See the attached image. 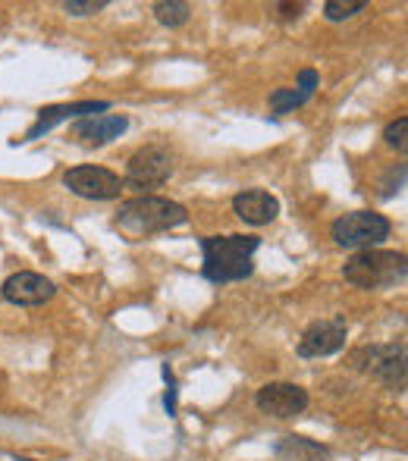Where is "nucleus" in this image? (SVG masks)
Masks as SVG:
<instances>
[{"mask_svg": "<svg viewBox=\"0 0 408 461\" xmlns=\"http://www.w3.org/2000/svg\"><path fill=\"white\" fill-rule=\"evenodd\" d=\"M302 104H308V97L302 95L299 88H277V92L270 95V110H274V116L289 113V110L302 107Z\"/></svg>", "mask_w": 408, "mask_h": 461, "instance_id": "obj_16", "label": "nucleus"}, {"mask_svg": "<svg viewBox=\"0 0 408 461\" xmlns=\"http://www.w3.org/2000/svg\"><path fill=\"white\" fill-rule=\"evenodd\" d=\"M154 16L167 29H183L192 19V6L183 4V0H160V4H154Z\"/></svg>", "mask_w": 408, "mask_h": 461, "instance_id": "obj_15", "label": "nucleus"}, {"mask_svg": "<svg viewBox=\"0 0 408 461\" xmlns=\"http://www.w3.org/2000/svg\"><path fill=\"white\" fill-rule=\"evenodd\" d=\"M342 276L355 289H393V285L405 283L408 264L403 251H355L346 267H342Z\"/></svg>", "mask_w": 408, "mask_h": 461, "instance_id": "obj_3", "label": "nucleus"}, {"mask_svg": "<svg viewBox=\"0 0 408 461\" xmlns=\"http://www.w3.org/2000/svg\"><path fill=\"white\" fill-rule=\"evenodd\" d=\"M349 339V327L346 321H317L302 333L299 339V355L302 358H327V355H336L340 348H346Z\"/></svg>", "mask_w": 408, "mask_h": 461, "instance_id": "obj_9", "label": "nucleus"}, {"mask_svg": "<svg viewBox=\"0 0 408 461\" xmlns=\"http://www.w3.org/2000/svg\"><path fill=\"white\" fill-rule=\"evenodd\" d=\"M110 104L107 101H76V104H54V107H44L41 113H38V122L25 132L23 141H32V139H41L44 132H50V129L57 126V122L63 120H86V116H95V113H104Z\"/></svg>", "mask_w": 408, "mask_h": 461, "instance_id": "obj_11", "label": "nucleus"}, {"mask_svg": "<svg viewBox=\"0 0 408 461\" xmlns=\"http://www.w3.org/2000/svg\"><path fill=\"white\" fill-rule=\"evenodd\" d=\"M277 456L283 461H327V449L305 437H283L277 446Z\"/></svg>", "mask_w": 408, "mask_h": 461, "instance_id": "obj_14", "label": "nucleus"}, {"mask_svg": "<svg viewBox=\"0 0 408 461\" xmlns=\"http://www.w3.org/2000/svg\"><path fill=\"white\" fill-rule=\"evenodd\" d=\"M317 82H321V79H317V73H314V69H302V73H299V86H295V88H299V92L305 95L308 101H311V95H314Z\"/></svg>", "mask_w": 408, "mask_h": 461, "instance_id": "obj_20", "label": "nucleus"}, {"mask_svg": "<svg viewBox=\"0 0 408 461\" xmlns=\"http://www.w3.org/2000/svg\"><path fill=\"white\" fill-rule=\"evenodd\" d=\"M258 408L270 418H299L308 408V393L295 383H267V386L258 389L255 395Z\"/></svg>", "mask_w": 408, "mask_h": 461, "instance_id": "obj_8", "label": "nucleus"}, {"mask_svg": "<svg viewBox=\"0 0 408 461\" xmlns=\"http://www.w3.org/2000/svg\"><path fill=\"white\" fill-rule=\"evenodd\" d=\"M54 283L41 274H32V270H19V274L6 276L4 285H0V295L10 304H19V308H35V304H44L54 298Z\"/></svg>", "mask_w": 408, "mask_h": 461, "instance_id": "obj_10", "label": "nucleus"}, {"mask_svg": "<svg viewBox=\"0 0 408 461\" xmlns=\"http://www.w3.org/2000/svg\"><path fill=\"white\" fill-rule=\"evenodd\" d=\"M384 139L390 148H396L399 154H405L408 151V116H399L396 122H390L386 132H384Z\"/></svg>", "mask_w": 408, "mask_h": 461, "instance_id": "obj_18", "label": "nucleus"}, {"mask_svg": "<svg viewBox=\"0 0 408 461\" xmlns=\"http://www.w3.org/2000/svg\"><path fill=\"white\" fill-rule=\"evenodd\" d=\"M170 176H173V158L164 151V148L148 145L129 158L126 176H122V188L148 194V192H154V188L164 185Z\"/></svg>", "mask_w": 408, "mask_h": 461, "instance_id": "obj_5", "label": "nucleus"}, {"mask_svg": "<svg viewBox=\"0 0 408 461\" xmlns=\"http://www.w3.org/2000/svg\"><path fill=\"white\" fill-rule=\"evenodd\" d=\"M129 129V120L122 113H104V116H86L73 126V139L86 148H101L107 141L120 139Z\"/></svg>", "mask_w": 408, "mask_h": 461, "instance_id": "obj_12", "label": "nucleus"}, {"mask_svg": "<svg viewBox=\"0 0 408 461\" xmlns=\"http://www.w3.org/2000/svg\"><path fill=\"white\" fill-rule=\"evenodd\" d=\"M274 10L280 13V19H286L289 23V19H299L302 13H305V4H293V0H286V4H277Z\"/></svg>", "mask_w": 408, "mask_h": 461, "instance_id": "obj_21", "label": "nucleus"}, {"mask_svg": "<svg viewBox=\"0 0 408 461\" xmlns=\"http://www.w3.org/2000/svg\"><path fill=\"white\" fill-rule=\"evenodd\" d=\"M352 365L374 374L390 389H403L405 386V342L358 348V352H352Z\"/></svg>", "mask_w": 408, "mask_h": 461, "instance_id": "obj_6", "label": "nucleus"}, {"mask_svg": "<svg viewBox=\"0 0 408 461\" xmlns=\"http://www.w3.org/2000/svg\"><path fill=\"white\" fill-rule=\"evenodd\" d=\"M365 10V0H327L323 4V16L330 23H342V19H352L355 13Z\"/></svg>", "mask_w": 408, "mask_h": 461, "instance_id": "obj_17", "label": "nucleus"}, {"mask_svg": "<svg viewBox=\"0 0 408 461\" xmlns=\"http://www.w3.org/2000/svg\"><path fill=\"white\" fill-rule=\"evenodd\" d=\"M261 249L258 236H204L202 239V274L211 283H236L251 276L255 270V251Z\"/></svg>", "mask_w": 408, "mask_h": 461, "instance_id": "obj_2", "label": "nucleus"}, {"mask_svg": "<svg viewBox=\"0 0 408 461\" xmlns=\"http://www.w3.org/2000/svg\"><path fill=\"white\" fill-rule=\"evenodd\" d=\"M104 6H107V0H67L63 10H67L69 16H95Z\"/></svg>", "mask_w": 408, "mask_h": 461, "instance_id": "obj_19", "label": "nucleus"}, {"mask_svg": "<svg viewBox=\"0 0 408 461\" xmlns=\"http://www.w3.org/2000/svg\"><path fill=\"white\" fill-rule=\"evenodd\" d=\"M390 220L384 213L374 211H352L346 217H340L333 226H330V236L340 249L349 251H371L377 249L380 242L390 239Z\"/></svg>", "mask_w": 408, "mask_h": 461, "instance_id": "obj_4", "label": "nucleus"}, {"mask_svg": "<svg viewBox=\"0 0 408 461\" xmlns=\"http://www.w3.org/2000/svg\"><path fill=\"white\" fill-rule=\"evenodd\" d=\"M183 223H189V211L170 198H158V194H139L132 201H122L113 217V226L120 232H126L132 242L135 239L177 230Z\"/></svg>", "mask_w": 408, "mask_h": 461, "instance_id": "obj_1", "label": "nucleus"}, {"mask_svg": "<svg viewBox=\"0 0 408 461\" xmlns=\"http://www.w3.org/2000/svg\"><path fill=\"white\" fill-rule=\"evenodd\" d=\"M63 185L86 201H113L122 192V179L107 167H73L63 173Z\"/></svg>", "mask_w": 408, "mask_h": 461, "instance_id": "obj_7", "label": "nucleus"}, {"mask_svg": "<svg viewBox=\"0 0 408 461\" xmlns=\"http://www.w3.org/2000/svg\"><path fill=\"white\" fill-rule=\"evenodd\" d=\"M232 211H236V217L242 220V223L267 226V223H274L277 213H280V201L270 192H264V188H249V192H239L236 198H232Z\"/></svg>", "mask_w": 408, "mask_h": 461, "instance_id": "obj_13", "label": "nucleus"}]
</instances>
